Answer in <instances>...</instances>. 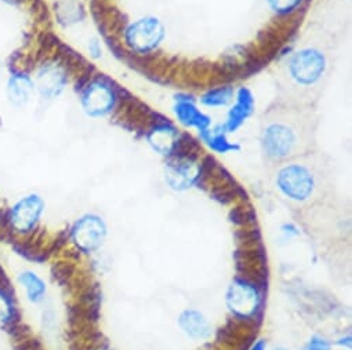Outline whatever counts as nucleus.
Returning <instances> with one entry per match:
<instances>
[{
  "instance_id": "16",
  "label": "nucleus",
  "mask_w": 352,
  "mask_h": 350,
  "mask_svg": "<svg viewBox=\"0 0 352 350\" xmlns=\"http://www.w3.org/2000/svg\"><path fill=\"white\" fill-rule=\"evenodd\" d=\"M17 318V305L9 288L0 284V328H8Z\"/></svg>"
},
{
  "instance_id": "23",
  "label": "nucleus",
  "mask_w": 352,
  "mask_h": 350,
  "mask_svg": "<svg viewBox=\"0 0 352 350\" xmlns=\"http://www.w3.org/2000/svg\"><path fill=\"white\" fill-rule=\"evenodd\" d=\"M0 72H2V65H0Z\"/></svg>"
},
{
  "instance_id": "7",
  "label": "nucleus",
  "mask_w": 352,
  "mask_h": 350,
  "mask_svg": "<svg viewBox=\"0 0 352 350\" xmlns=\"http://www.w3.org/2000/svg\"><path fill=\"white\" fill-rule=\"evenodd\" d=\"M116 97L113 89L104 80L91 82L80 95V105L90 117H104L109 115L115 106Z\"/></svg>"
},
{
  "instance_id": "4",
  "label": "nucleus",
  "mask_w": 352,
  "mask_h": 350,
  "mask_svg": "<svg viewBox=\"0 0 352 350\" xmlns=\"http://www.w3.org/2000/svg\"><path fill=\"white\" fill-rule=\"evenodd\" d=\"M46 211V202L38 194H28L19 198L5 213V222L12 233L30 236L34 233Z\"/></svg>"
},
{
  "instance_id": "2",
  "label": "nucleus",
  "mask_w": 352,
  "mask_h": 350,
  "mask_svg": "<svg viewBox=\"0 0 352 350\" xmlns=\"http://www.w3.org/2000/svg\"><path fill=\"white\" fill-rule=\"evenodd\" d=\"M271 181L285 200L298 207L323 202L331 188L329 164L316 150L274 164Z\"/></svg>"
},
{
  "instance_id": "24",
  "label": "nucleus",
  "mask_w": 352,
  "mask_h": 350,
  "mask_svg": "<svg viewBox=\"0 0 352 350\" xmlns=\"http://www.w3.org/2000/svg\"><path fill=\"white\" fill-rule=\"evenodd\" d=\"M276 350H285V349H276Z\"/></svg>"
},
{
  "instance_id": "6",
  "label": "nucleus",
  "mask_w": 352,
  "mask_h": 350,
  "mask_svg": "<svg viewBox=\"0 0 352 350\" xmlns=\"http://www.w3.org/2000/svg\"><path fill=\"white\" fill-rule=\"evenodd\" d=\"M74 246L82 253H94L105 242L107 225L104 220L96 214H86L78 218L69 231Z\"/></svg>"
},
{
  "instance_id": "3",
  "label": "nucleus",
  "mask_w": 352,
  "mask_h": 350,
  "mask_svg": "<svg viewBox=\"0 0 352 350\" xmlns=\"http://www.w3.org/2000/svg\"><path fill=\"white\" fill-rule=\"evenodd\" d=\"M331 73V56L318 43H307L279 71V98L316 105Z\"/></svg>"
},
{
  "instance_id": "21",
  "label": "nucleus",
  "mask_w": 352,
  "mask_h": 350,
  "mask_svg": "<svg viewBox=\"0 0 352 350\" xmlns=\"http://www.w3.org/2000/svg\"><path fill=\"white\" fill-rule=\"evenodd\" d=\"M250 350H265V342L264 340H258Z\"/></svg>"
},
{
  "instance_id": "18",
  "label": "nucleus",
  "mask_w": 352,
  "mask_h": 350,
  "mask_svg": "<svg viewBox=\"0 0 352 350\" xmlns=\"http://www.w3.org/2000/svg\"><path fill=\"white\" fill-rule=\"evenodd\" d=\"M234 100V90L231 87H219L206 93L202 98L204 105L210 108L227 106Z\"/></svg>"
},
{
  "instance_id": "5",
  "label": "nucleus",
  "mask_w": 352,
  "mask_h": 350,
  "mask_svg": "<svg viewBox=\"0 0 352 350\" xmlns=\"http://www.w3.org/2000/svg\"><path fill=\"white\" fill-rule=\"evenodd\" d=\"M166 28L155 17H144L133 21L124 30V43L137 54H148L164 40Z\"/></svg>"
},
{
  "instance_id": "11",
  "label": "nucleus",
  "mask_w": 352,
  "mask_h": 350,
  "mask_svg": "<svg viewBox=\"0 0 352 350\" xmlns=\"http://www.w3.org/2000/svg\"><path fill=\"white\" fill-rule=\"evenodd\" d=\"M34 93L35 84L28 75L23 72H16L10 75L6 84V94L12 106L25 108L31 102Z\"/></svg>"
},
{
  "instance_id": "17",
  "label": "nucleus",
  "mask_w": 352,
  "mask_h": 350,
  "mask_svg": "<svg viewBox=\"0 0 352 350\" xmlns=\"http://www.w3.org/2000/svg\"><path fill=\"white\" fill-rule=\"evenodd\" d=\"M175 132L168 127H159L149 134V142L155 150L167 154L175 146Z\"/></svg>"
},
{
  "instance_id": "19",
  "label": "nucleus",
  "mask_w": 352,
  "mask_h": 350,
  "mask_svg": "<svg viewBox=\"0 0 352 350\" xmlns=\"http://www.w3.org/2000/svg\"><path fill=\"white\" fill-rule=\"evenodd\" d=\"M302 0H267L272 12L280 16H287L300 8Z\"/></svg>"
},
{
  "instance_id": "14",
  "label": "nucleus",
  "mask_w": 352,
  "mask_h": 350,
  "mask_svg": "<svg viewBox=\"0 0 352 350\" xmlns=\"http://www.w3.org/2000/svg\"><path fill=\"white\" fill-rule=\"evenodd\" d=\"M253 97L250 94L249 90L242 89L238 93L236 97V104L234 105V108L230 110V116H228V121H227V130L228 131H235L253 112Z\"/></svg>"
},
{
  "instance_id": "15",
  "label": "nucleus",
  "mask_w": 352,
  "mask_h": 350,
  "mask_svg": "<svg viewBox=\"0 0 352 350\" xmlns=\"http://www.w3.org/2000/svg\"><path fill=\"white\" fill-rule=\"evenodd\" d=\"M175 115L180 119V121L186 126L197 127L201 131H206L210 126V119L204 115L195 105L187 101H182L175 105Z\"/></svg>"
},
{
  "instance_id": "13",
  "label": "nucleus",
  "mask_w": 352,
  "mask_h": 350,
  "mask_svg": "<svg viewBox=\"0 0 352 350\" xmlns=\"http://www.w3.org/2000/svg\"><path fill=\"white\" fill-rule=\"evenodd\" d=\"M179 324L183 328V331L190 338H194V339H206L212 332V327L208 318L195 309L184 310L180 314Z\"/></svg>"
},
{
  "instance_id": "10",
  "label": "nucleus",
  "mask_w": 352,
  "mask_h": 350,
  "mask_svg": "<svg viewBox=\"0 0 352 350\" xmlns=\"http://www.w3.org/2000/svg\"><path fill=\"white\" fill-rule=\"evenodd\" d=\"M199 168L186 159L171 161L166 167V181L174 189H187L198 178Z\"/></svg>"
},
{
  "instance_id": "22",
  "label": "nucleus",
  "mask_w": 352,
  "mask_h": 350,
  "mask_svg": "<svg viewBox=\"0 0 352 350\" xmlns=\"http://www.w3.org/2000/svg\"><path fill=\"white\" fill-rule=\"evenodd\" d=\"M3 217H5V213H3V209H2V206H0V221L3 220Z\"/></svg>"
},
{
  "instance_id": "12",
  "label": "nucleus",
  "mask_w": 352,
  "mask_h": 350,
  "mask_svg": "<svg viewBox=\"0 0 352 350\" xmlns=\"http://www.w3.org/2000/svg\"><path fill=\"white\" fill-rule=\"evenodd\" d=\"M17 283L23 288L25 298L32 305H39L47 295L46 281L34 270L24 269L17 276Z\"/></svg>"
},
{
  "instance_id": "9",
  "label": "nucleus",
  "mask_w": 352,
  "mask_h": 350,
  "mask_svg": "<svg viewBox=\"0 0 352 350\" xmlns=\"http://www.w3.org/2000/svg\"><path fill=\"white\" fill-rule=\"evenodd\" d=\"M67 76L63 68L49 64L42 67L34 80L35 90L39 93V95L45 100H54L57 98L67 86Z\"/></svg>"
},
{
  "instance_id": "20",
  "label": "nucleus",
  "mask_w": 352,
  "mask_h": 350,
  "mask_svg": "<svg viewBox=\"0 0 352 350\" xmlns=\"http://www.w3.org/2000/svg\"><path fill=\"white\" fill-rule=\"evenodd\" d=\"M304 350H330V345L327 343V340L314 336Z\"/></svg>"
},
{
  "instance_id": "1",
  "label": "nucleus",
  "mask_w": 352,
  "mask_h": 350,
  "mask_svg": "<svg viewBox=\"0 0 352 350\" xmlns=\"http://www.w3.org/2000/svg\"><path fill=\"white\" fill-rule=\"evenodd\" d=\"M318 126L316 105L278 98L260 119V145L264 157L274 165L315 152Z\"/></svg>"
},
{
  "instance_id": "8",
  "label": "nucleus",
  "mask_w": 352,
  "mask_h": 350,
  "mask_svg": "<svg viewBox=\"0 0 352 350\" xmlns=\"http://www.w3.org/2000/svg\"><path fill=\"white\" fill-rule=\"evenodd\" d=\"M260 303L257 288L245 280H235L227 292V305L238 317H253L260 309Z\"/></svg>"
}]
</instances>
